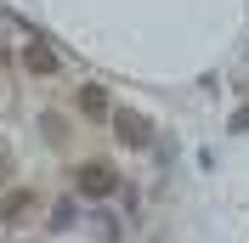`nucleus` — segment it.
Masks as SVG:
<instances>
[{
	"label": "nucleus",
	"instance_id": "7ed1b4c3",
	"mask_svg": "<svg viewBox=\"0 0 249 243\" xmlns=\"http://www.w3.org/2000/svg\"><path fill=\"white\" fill-rule=\"evenodd\" d=\"M23 68H29L34 79H51V74H62V57L46 46V40H29V46H23Z\"/></svg>",
	"mask_w": 249,
	"mask_h": 243
},
{
	"label": "nucleus",
	"instance_id": "20e7f679",
	"mask_svg": "<svg viewBox=\"0 0 249 243\" xmlns=\"http://www.w3.org/2000/svg\"><path fill=\"white\" fill-rule=\"evenodd\" d=\"M29 209H34V192H29V187H17L12 198H0V221H23Z\"/></svg>",
	"mask_w": 249,
	"mask_h": 243
},
{
	"label": "nucleus",
	"instance_id": "423d86ee",
	"mask_svg": "<svg viewBox=\"0 0 249 243\" xmlns=\"http://www.w3.org/2000/svg\"><path fill=\"white\" fill-rule=\"evenodd\" d=\"M6 175H12V158H6V153H0V181H6Z\"/></svg>",
	"mask_w": 249,
	"mask_h": 243
},
{
	"label": "nucleus",
	"instance_id": "f257e3e1",
	"mask_svg": "<svg viewBox=\"0 0 249 243\" xmlns=\"http://www.w3.org/2000/svg\"><path fill=\"white\" fill-rule=\"evenodd\" d=\"M113 136H119V147H147L153 141V119L142 107H119L113 113Z\"/></svg>",
	"mask_w": 249,
	"mask_h": 243
},
{
	"label": "nucleus",
	"instance_id": "f03ea898",
	"mask_svg": "<svg viewBox=\"0 0 249 243\" xmlns=\"http://www.w3.org/2000/svg\"><path fill=\"white\" fill-rule=\"evenodd\" d=\"M113 187H119V170H113V164H102V158L79 164V192H85V198H108Z\"/></svg>",
	"mask_w": 249,
	"mask_h": 243
},
{
	"label": "nucleus",
	"instance_id": "39448f33",
	"mask_svg": "<svg viewBox=\"0 0 249 243\" xmlns=\"http://www.w3.org/2000/svg\"><path fill=\"white\" fill-rule=\"evenodd\" d=\"M79 107H85L91 119H108V113H113V107H108V91H102V85H85V91H79Z\"/></svg>",
	"mask_w": 249,
	"mask_h": 243
}]
</instances>
